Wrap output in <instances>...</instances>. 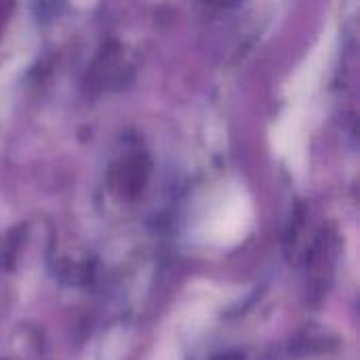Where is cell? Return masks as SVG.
I'll list each match as a JSON object with an SVG mask.
<instances>
[{
	"mask_svg": "<svg viewBox=\"0 0 360 360\" xmlns=\"http://www.w3.org/2000/svg\"><path fill=\"white\" fill-rule=\"evenodd\" d=\"M253 221V207L243 190H230L221 194L205 215L202 234L217 247L238 245Z\"/></svg>",
	"mask_w": 360,
	"mask_h": 360,
	"instance_id": "obj_1",
	"label": "cell"
}]
</instances>
